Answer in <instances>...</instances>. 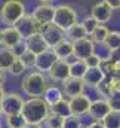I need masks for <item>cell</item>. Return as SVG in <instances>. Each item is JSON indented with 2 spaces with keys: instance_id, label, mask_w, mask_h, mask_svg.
Instances as JSON below:
<instances>
[{
  "instance_id": "cell-1",
  "label": "cell",
  "mask_w": 120,
  "mask_h": 128,
  "mask_svg": "<svg viewBox=\"0 0 120 128\" xmlns=\"http://www.w3.org/2000/svg\"><path fill=\"white\" fill-rule=\"evenodd\" d=\"M21 115L27 124H42L49 115V106L42 97H28L24 100Z\"/></svg>"
},
{
  "instance_id": "cell-2",
  "label": "cell",
  "mask_w": 120,
  "mask_h": 128,
  "mask_svg": "<svg viewBox=\"0 0 120 128\" xmlns=\"http://www.w3.org/2000/svg\"><path fill=\"white\" fill-rule=\"evenodd\" d=\"M46 86H48V79H46L45 73L37 72V70L28 72L21 82L22 91L28 97H42Z\"/></svg>"
},
{
  "instance_id": "cell-3",
  "label": "cell",
  "mask_w": 120,
  "mask_h": 128,
  "mask_svg": "<svg viewBox=\"0 0 120 128\" xmlns=\"http://www.w3.org/2000/svg\"><path fill=\"white\" fill-rule=\"evenodd\" d=\"M25 14V4L21 0H4L0 6V21L4 26H15Z\"/></svg>"
},
{
  "instance_id": "cell-4",
  "label": "cell",
  "mask_w": 120,
  "mask_h": 128,
  "mask_svg": "<svg viewBox=\"0 0 120 128\" xmlns=\"http://www.w3.org/2000/svg\"><path fill=\"white\" fill-rule=\"evenodd\" d=\"M76 22H79V14H77V10L71 4L64 3V4L55 6L52 24H55L58 28H61L62 32H65L67 28H70Z\"/></svg>"
},
{
  "instance_id": "cell-5",
  "label": "cell",
  "mask_w": 120,
  "mask_h": 128,
  "mask_svg": "<svg viewBox=\"0 0 120 128\" xmlns=\"http://www.w3.org/2000/svg\"><path fill=\"white\" fill-rule=\"evenodd\" d=\"M22 104H24V98L18 92H4L3 98L0 100V109L3 116L21 113Z\"/></svg>"
},
{
  "instance_id": "cell-6",
  "label": "cell",
  "mask_w": 120,
  "mask_h": 128,
  "mask_svg": "<svg viewBox=\"0 0 120 128\" xmlns=\"http://www.w3.org/2000/svg\"><path fill=\"white\" fill-rule=\"evenodd\" d=\"M73 43V57L74 60H82L85 61L88 57H90L92 54H95V43L89 39V36L74 40Z\"/></svg>"
},
{
  "instance_id": "cell-7",
  "label": "cell",
  "mask_w": 120,
  "mask_h": 128,
  "mask_svg": "<svg viewBox=\"0 0 120 128\" xmlns=\"http://www.w3.org/2000/svg\"><path fill=\"white\" fill-rule=\"evenodd\" d=\"M39 33L43 36V39L46 40V43H48V46L49 48H55L60 42H62L64 39H65V36H64V32L58 28L55 24H43V26H40V30Z\"/></svg>"
},
{
  "instance_id": "cell-8",
  "label": "cell",
  "mask_w": 120,
  "mask_h": 128,
  "mask_svg": "<svg viewBox=\"0 0 120 128\" xmlns=\"http://www.w3.org/2000/svg\"><path fill=\"white\" fill-rule=\"evenodd\" d=\"M22 40L24 39L15 28V26H6L4 28H1V46L16 51L18 48H21Z\"/></svg>"
},
{
  "instance_id": "cell-9",
  "label": "cell",
  "mask_w": 120,
  "mask_h": 128,
  "mask_svg": "<svg viewBox=\"0 0 120 128\" xmlns=\"http://www.w3.org/2000/svg\"><path fill=\"white\" fill-rule=\"evenodd\" d=\"M58 61V57L57 54L54 52L52 48H48L45 49L43 52L37 54L36 55V63H34V68L37 72H42V73H48L51 70V67Z\"/></svg>"
},
{
  "instance_id": "cell-10",
  "label": "cell",
  "mask_w": 120,
  "mask_h": 128,
  "mask_svg": "<svg viewBox=\"0 0 120 128\" xmlns=\"http://www.w3.org/2000/svg\"><path fill=\"white\" fill-rule=\"evenodd\" d=\"M15 28H16L18 33L21 34V37L25 40L27 37H30L31 34L39 33V30H40V24L31 16V14H25V15L15 24Z\"/></svg>"
},
{
  "instance_id": "cell-11",
  "label": "cell",
  "mask_w": 120,
  "mask_h": 128,
  "mask_svg": "<svg viewBox=\"0 0 120 128\" xmlns=\"http://www.w3.org/2000/svg\"><path fill=\"white\" fill-rule=\"evenodd\" d=\"M62 86H61V91L64 97L67 98H73V97L82 96L85 94V90H86V85L82 79H77V78H68L65 79L64 82H61Z\"/></svg>"
},
{
  "instance_id": "cell-12",
  "label": "cell",
  "mask_w": 120,
  "mask_h": 128,
  "mask_svg": "<svg viewBox=\"0 0 120 128\" xmlns=\"http://www.w3.org/2000/svg\"><path fill=\"white\" fill-rule=\"evenodd\" d=\"M90 97L86 94H82V96L73 97L68 100L70 103V110H71V115L74 116H79V118H83L88 115V110H89L90 106Z\"/></svg>"
},
{
  "instance_id": "cell-13",
  "label": "cell",
  "mask_w": 120,
  "mask_h": 128,
  "mask_svg": "<svg viewBox=\"0 0 120 128\" xmlns=\"http://www.w3.org/2000/svg\"><path fill=\"white\" fill-rule=\"evenodd\" d=\"M113 12H114V10H113L105 2L101 0V2H98V3H95V4L92 6V9H90V16H93L98 24H107L108 21H111Z\"/></svg>"
},
{
  "instance_id": "cell-14",
  "label": "cell",
  "mask_w": 120,
  "mask_h": 128,
  "mask_svg": "<svg viewBox=\"0 0 120 128\" xmlns=\"http://www.w3.org/2000/svg\"><path fill=\"white\" fill-rule=\"evenodd\" d=\"M54 12H55V6L54 4H46V3H40L39 6L34 8V10L31 12V16L40 24H51L54 20Z\"/></svg>"
},
{
  "instance_id": "cell-15",
  "label": "cell",
  "mask_w": 120,
  "mask_h": 128,
  "mask_svg": "<svg viewBox=\"0 0 120 128\" xmlns=\"http://www.w3.org/2000/svg\"><path fill=\"white\" fill-rule=\"evenodd\" d=\"M49 79L52 82H64L70 78V61L67 60H58L48 72Z\"/></svg>"
},
{
  "instance_id": "cell-16",
  "label": "cell",
  "mask_w": 120,
  "mask_h": 128,
  "mask_svg": "<svg viewBox=\"0 0 120 128\" xmlns=\"http://www.w3.org/2000/svg\"><path fill=\"white\" fill-rule=\"evenodd\" d=\"M108 112H110V106H108L105 98L92 100L90 106H89V110H88V116L92 121H102Z\"/></svg>"
},
{
  "instance_id": "cell-17",
  "label": "cell",
  "mask_w": 120,
  "mask_h": 128,
  "mask_svg": "<svg viewBox=\"0 0 120 128\" xmlns=\"http://www.w3.org/2000/svg\"><path fill=\"white\" fill-rule=\"evenodd\" d=\"M24 46H25V49H28L30 52L36 54V55L49 48L46 40L43 39V36L40 33H34V34H31L30 37H27L24 40Z\"/></svg>"
},
{
  "instance_id": "cell-18",
  "label": "cell",
  "mask_w": 120,
  "mask_h": 128,
  "mask_svg": "<svg viewBox=\"0 0 120 128\" xmlns=\"http://www.w3.org/2000/svg\"><path fill=\"white\" fill-rule=\"evenodd\" d=\"M105 73L102 72L101 67H88L85 76L82 78V80L85 82L86 86H90V88H96L104 79H105Z\"/></svg>"
},
{
  "instance_id": "cell-19",
  "label": "cell",
  "mask_w": 120,
  "mask_h": 128,
  "mask_svg": "<svg viewBox=\"0 0 120 128\" xmlns=\"http://www.w3.org/2000/svg\"><path fill=\"white\" fill-rule=\"evenodd\" d=\"M42 98H43L45 103L51 107V106H54L55 103H58L60 100H62V98H64V94H62L61 88H58L57 85H48L46 90H45V92H43V96H42Z\"/></svg>"
},
{
  "instance_id": "cell-20",
  "label": "cell",
  "mask_w": 120,
  "mask_h": 128,
  "mask_svg": "<svg viewBox=\"0 0 120 128\" xmlns=\"http://www.w3.org/2000/svg\"><path fill=\"white\" fill-rule=\"evenodd\" d=\"M16 52L13 49H7L4 46H0V70L7 72L10 64L16 60Z\"/></svg>"
},
{
  "instance_id": "cell-21",
  "label": "cell",
  "mask_w": 120,
  "mask_h": 128,
  "mask_svg": "<svg viewBox=\"0 0 120 128\" xmlns=\"http://www.w3.org/2000/svg\"><path fill=\"white\" fill-rule=\"evenodd\" d=\"M54 49V52L57 54V57H58V60H67L68 61V58L70 57H73V43L70 42V40H67V39H64L62 42H60L55 48H52Z\"/></svg>"
},
{
  "instance_id": "cell-22",
  "label": "cell",
  "mask_w": 120,
  "mask_h": 128,
  "mask_svg": "<svg viewBox=\"0 0 120 128\" xmlns=\"http://www.w3.org/2000/svg\"><path fill=\"white\" fill-rule=\"evenodd\" d=\"M101 45H102L104 49H107L108 52H116V51H119L120 49V33L119 32H111V30H110Z\"/></svg>"
},
{
  "instance_id": "cell-23",
  "label": "cell",
  "mask_w": 120,
  "mask_h": 128,
  "mask_svg": "<svg viewBox=\"0 0 120 128\" xmlns=\"http://www.w3.org/2000/svg\"><path fill=\"white\" fill-rule=\"evenodd\" d=\"M64 36H65L67 40L74 42V40H79V39L86 37L88 33L85 30V27L82 26V22H76V24H73L70 28H67V30L64 32Z\"/></svg>"
},
{
  "instance_id": "cell-24",
  "label": "cell",
  "mask_w": 120,
  "mask_h": 128,
  "mask_svg": "<svg viewBox=\"0 0 120 128\" xmlns=\"http://www.w3.org/2000/svg\"><path fill=\"white\" fill-rule=\"evenodd\" d=\"M49 112L54 113V115H57V116H60L61 119L70 116V115H71V110H70V103H68V100H65V97H64L62 100H60L58 103H55L54 106L49 107Z\"/></svg>"
},
{
  "instance_id": "cell-25",
  "label": "cell",
  "mask_w": 120,
  "mask_h": 128,
  "mask_svg": "<svg viewBox=\"0 0 120 128\" xmlns=\"http://www.w3.org/2000/svg\"><path fill=\"white\" fill-rule=\"evenodd\" d=\"M88 70V66L85 61L82 60H74L70 63V78H77V79H82L85 76Z\"/></svg>"
},
{
  "instance_id": "cell-26",
  "label": "cell",
  "mask_w": 120,
  "mask_h": 128,
  "mask_svg": "<svg viewBox=\"0 0 120 128\" xmlns=\"http://www.w3.org/2000/svg\"><path fill=\"white\" fill-rule=\"evenodd\" d=\"M108 32H110V28L107 27V24H98L93 30H92V33H90L89 39L96 45V43H102L104 42V39H105V36L108 34Z\"/></svg>"
},
{
  "instance_id": "cell-27",
  "label": "cell",
  "mask_w": 120,
  "mask_h": 128,
  "mask_svg": "<svg viewBox=\"0 0 120 128\" xmlns=\"http://www.w3.org/2000/svg\"><path fill=\"white\" fill-rule=\"evenodd\" d=\"M101 122L105 128H120V112L110 110Z\"/></svg>"
},
{
  "instance_id": "cell-28",
  "label": "cell",
  "mask_w": 120,
  "mask_h": 128,
  "mask_svg": "<svg viewBox=\"0 0 120 128\" xmlns=\"http://www.w3.org/2000/svg\"><path fill=\"white\" fill-rule=\"evenodd\" d=\"M6 127L7 128H24L27 124L24 116L21 113H15V115H6Z\"/></svg>"
},
{
  "instance_id": "cell-29",
  "label": "cell",
  "mask_w": 120,
  "mask_h": 128,
  "mask_svg": "<svg viewBox=\"0 0 120 128\" xmlns=\"http://www.w3.org/2000/svg\"><path fill=\"white\" fill-rule=\"evenodd\" d=\"M18 60L24 64V66L27 67V70H28V68H33V67H34V63H36V54L30 52L28 49H22V51L18 54Z\"/></svg>"
},
{
  "instance_id": "cell-30",
  "label": "cell",
  "mask_w": 120,
  "mask_h": 128,
  "mask_svg": "<svg viewBox=\"0 0 120 128\" xmlns=\"http://www.w3.org/2000/svg\"><path fill=\"white\" fill-rule=\"evenodd\" d=\"M61 128H83V121L79 116L70 115V116H67V118L62 119Z\"/></svg>"
},
{
  "instance_id": "cell-31",
  "label": "cell",
  "mask_w": 120,
  "mask_h": 128,
  "mask_svg": "<svg viewBox=\"0 0 120 128\" xmlns=\"http://www.w3.org/2000/svg\"><path fill=\"white\" fill-rule=\"evenodd\" d=\"M7 72H9L13 78H19V76H22V74L27 72V67L21 63V61L18 60V57H16V60L10 64V67L7 68Z\"/></svg>"
},
{
  "instance_id": "cell-32",
  "label": "cell",
  "mask_w": 120,
  "mask_h": 128,
  "mask_svg": "<svg viewBox=\"0 0 120 128\" xmlns=\"http://www.w3.org/2000/svg\"><path fill=\"white\" fill-rule=\"evenodd\" d=\"M42 124H45V125H42V127H46V128H61L62 119H61L60 116H57V115H54V113L49 112V115L46 116V119H45Z\"/></svg>"
},
{
  "instance_id": "cell-33",
  "label": "cell",
  "mask_w": 120,
  "mask_h": 128,
  "mask_svg": "<svg viewBox=\"0 0 120 128\" xmlns=\"http://www.w3.org/2000/svg\"><path fill=\"white\" fill-rule=\"evenodd\" d=\"M108 106H110V110H116L120 112V92H113L108 98H105Z\"/></svg>"
},
{
  "instance_id": "cell-34",
  "label": "cell",
  "mask_w": 120,
  "mask_h": 128,
  "mask_svg": "<svg viewBox=\"0 0 120 128\" xmlns=\"http://www.w3.org/2000/svg\"><path fill=\"white\" fill-rule=\"evenodd\" d=\"M82 26L85 27V30H86L88 36H89L90 33H92V30L98 26V22L95 21V18H93V16H90V15H89V16H86V18L82 21Z\"/></svg>"
},
{
  "instance_id": "cell-35",
  "label": "cell",
  "mask_w": 120,
  "mask_h": 128,
  "mask_svg": "<svg viewBox=\"0 0 120 128\" xmlns=\"http://www.w3.org/2000/svg\"><path fill=\"white\" fill-rule=\"evenodd\" d=\"M101 61H102V57L98 55L96 52L92 54L90 57H88V58L85 60V63H86L88 67H99V66H101Z\"/></svg>"
},
{
  "instance_id": "cell-36",
  "label": "cell",
  "mask_w": 120,
  "mask_h": 128,
  "mask_svg": "<svg viewBox=\"0 0 120 128\" xmlns=\"http://www.w3.org/2000/svg\"><path fill=\"white\" fill-rule=\"evenodd\" d=\"M111 85L113 92H120V74L119 76H107Z\"/></svg>"
},
{
  "instance_id": "cell-37",
  "label": "cell",
  "mask_w": 120,
  "mask_h": 128,
  "mask_svg": "<svg viewBox=\"0 0 120 128\" xmlns=\"http://www.w3.org/2000/svg\"><path fill=\"white\" fill-rule=\"evenodd\" d=\"M102 2H105L113 10H119L120 9V0H102Z\"/></svg>"
},
{
  "instance_id": "cell-38",
  "label": "cell",
  "mask_w": 120,
  "mask_h": 128,
  "mask_svg": "<svg viewBox=\"0 0 120 128\" xmlns=\"http://www.w3.org/2000/svg\"><path fill=\"white\" fill-rule=\"evenodd\" d=\"M85 128H105L104 127V124L101 122V121H92L88 127H85Z\"/></svg>"
},
{
  "instance_id": "cell-39",
  "label": "cell",
  "mask_w": 120,
  "mask_h": 128,
  "mask_svg": "<svg viewBox=\"0 0 120 128\" xmlns=\"http://www.w3.org/2000/svg\"><path fill=\"white\" fill-rule=\"evenodd\" d=\"M4 80H6V72L0 70V85H3V84H4Z\"/></svg>"
},
{
  "instance_id": "cell-40",
  "label": "cell",
  "mask_w": 120,
  "mask_h": 128,
  "mask_svg": "<svg viewBox=\"0 0 120 128\" xmlns=\"http://www.w3.org/2000/svg\"><path fill=\"white\" fill-rule=\"evenodd\" d=\"M24 128H42V124H25Z\"/></svg>"
},
{
  "instance_id": "cell-41",
  "label": "cell",
  "mask_w": 120,
  "mask_h": 128,
  "mask_svg": "<svg viewBox=\"0 0 120 128\" xmlns=\"http://www.w3.org/2000/svg\"><path fill=\"white\" fill-rule=\"evenodd\" d=\"M39 3H46V4H52L54 2H57V0H37Z\"/></svg>"
},
{
  "instance_id": "cell-42",
  "label": "cell",
  "mask_w": 120,
  "mask_h": 128,
  "mask_svg": "<svg viewBox=\"0 0 120 128\" xmlns=\"http://www.w3.org/2000/svg\"><path fill=\"white\" fill-rule=\"evenodd\" d=\"M3 96H4V88H3V85H0V100L3 98Z\"/></svg>"
},
{
  "instance_id": "cell-43",
  "label": "cell",
  "mask_w": 120,
  "mask_h": 128,
  "mask_svg": "<svg viewBox=\"0 0 120 128\" xmlns=\"http://www.w3.org/2000/svg\"><path fill=\"white\" fill-rule=\"evenodd\" d=\"M0 46H1V28H0Z\"/></svg>"
},
{
  "instance_id": "cell-44",
  "label": "cell",
  "mask_w": 120,
  "mask_h": 128,
  "mask_svg": "<svg viewBox=\"0 0 120 128\" xmlns=\"http://www.w3.org/2000/svg\"><path fill=\"white\" fill-rule=\"evenodd\" d=\"M1 116H3V113H1V109H0V119H1Z\"/></svg>"
},
{
  "instance_id": "cell-45",
  "label": "cell",
  "mask_w": 120,
  "mask_h": 128,
  "mask_svg": "<svg viewBox=\"0 0 120 128\" xmlns=\"http://www.w3.org/2000/svg\"><path fill=\"white\" fill-rule=\"evenodd\" d=\"M83 128H85V127H83Z\"/></svg>"
},
{
  "instance_id": "cell-46",
  "label": "cell",
  "mask_w": 120,
  "mask_h": 128,
  "mask_svg": "<svg viewBox=\"0 0 120 128\" xmlns=\"http://www.w3.org/2000/svg\"><path fill=\"white\" fill-rule=\"evenodd\" d=\"M0 128H1V127H0Z\"/></svg>"
},
{
  "instance_id": "cell-47",
  "label": "cell",
  "mask_w": 120,
  "mask_h": 128,
  "mask_svg": "<svg viewBox=\"0 0 120 128\" xmlns=\"http://www.w3.org/2000/svg\"><path fill=\"white\" fill-rule=\"evenodd\" d=\"M119 33H120V32H119Z\"/></svg>"
}]
</instances>
